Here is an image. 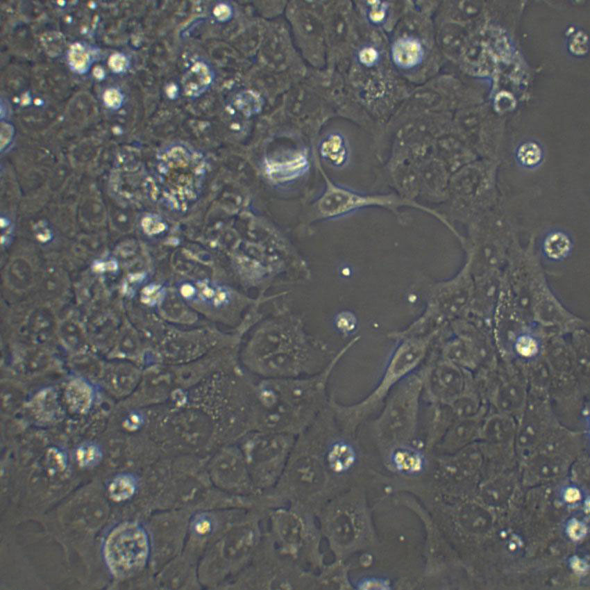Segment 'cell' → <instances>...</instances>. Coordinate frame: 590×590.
Returning a JSON list of instances; mask_svg holds the SVG:
<instances>
[{"mask_svg":"<svg viewBox=\"0 0 590 590\" xmlns=\"http://www.w3.org/2000/svg\"><path fill=\"white\" fill-rule=\"evenodd\" d=\"M353 339L320 372L309 376L265 378L252 392L251 425L258 430L298 436L326 408V386Z\"/></svg>","mask_w":590,"mask_h":590,"instance_id":"obj_1","label":"cell"},{"mask_svg":"<svg viewBox=\"0 0 590 590\" xmlns=\"http://www.w3.org/2000/svg\"><path fill=\"white\" fill-rule=\"evenodd\" d=\"M338 486L325 464L315 425L296 436L284 471L276 485L263 492L270 509L289 503L317 513L338 494Z\"/></svg>","mask_w":590,"mask_h":590,"instance_id":"obj_2","label":"cell"},{"mask_svg":"<svg viewBox=\"0 0 590 590\" xmlns=\"http://www.w3.org/2000/svg\"><path fill=\"white\" fill-rule=\"evenodd\" d=\"M253 352V367L265 378L305 377L324 368L319 345L298 323L278 322L267 329Z\"/></svg>","mask_w":590,"mask_h":590,"instance_id":"obj_3","label":"cell"},{"mask_svg":"<svg viewBox=\"0 0 590 590\" xmlns=\"http://www.w3.org/2000/svg\"><path fill=\"white\" fill-rule=\"evenodd\" d=\"M266 518L267 534L280 552L314 573L323 567V538L314 511L289 503L269 510Z\"/></svg>","mask_w":590,"mask_h":590,"instance_id":"obj_4","label":"cell"},{"mask_svg":"<svg viewBox=\"0 0 590 590\" xmlns=\"http://www.w3.org/2000/svg\"><path fill=\"white\" fill-rule=\"evenodd\" d=\"M323 540L339 560L363 548L370 530L362 495L357 491L340 494L328 500L317 513Z\"/></svg>","mask_w":590,"mask_h":590,"instance_id":"obj_5","label":"cell"},{"mask_svg":"<svg viewBox=\"0 0 590 590\" xmlns=\"http://www.w3.org/2000/svg\"><path fill=\"white\" fill-rule=\"evenodd\" d=\"M158 181L162 200L175 211L187 210L198 199L206 174V161L197 150L181 144L159 155Z\"/></svg>","mask_w":590,"mask_h":590,"instance_id":"obj_6","label":"cell"},{"mask_svg":"<svg viewBox=\"0 0 590 590\" xmlns=\"http://www.w3.org/2000/svg\"><path fill=\"white\" fill-rule=\"evenodd\" d=\"M296 436L258 430L242 452L255 487L263 492L272 489L287 465Z\"/></svg>","mask_w":590,"mask_h":590,"instance_id":"obj_7","label":"cell"},{"mask_svg":"<svg viewBox=\"0 0 590 590\" xmlns=\"http://www.w3.org/2000/svg\"><path fill=\"white\" fill-rule=\"evenodd\" d=\"M428 342V338L423 336H411L403 341L392 355L377 388L355 404L338 405L337 413L342 422L351 428L360 423L391 385L419 364L425 353Z\"/></svg>","mask_w":590,"mask_h":590,"instance_id":"obj_8","label":"cell"},{"mask_svg":"<svg viewBox=\"0 0 590 590\" xmlns=\"http://www.w3.org/2000/svg\"><path fill=\"white\" fill-rule=\"evenodd\" d=\"M253 585L264 589L316 590V573L280 552L266 534L259 544Z\"/></svg>","mask_w":590,"mask_h":590,"instance_id":"obj_9","label":"cell"},{"mask_svg":"<svg viewBox=\"0 0 590 590\" xmlns=\"http://www.w3.org/2000/svg\"><path fill=\"white\" fill-rule=\"evenodd\" d=\"M150 542L139 523L127 522L113 528L106 538L103 554L110 572L116 577H126L138 572L147 562Z\"/></svg>","mask_w":590,"mask_h":590,"instance_id":"obj_10","label":"cell"},{"mask_svg":"<svg viewBox=\"0 0 590 590\" xmlns=\"http://www.w3.org/2000/svg\"><path fill=\"white\" fill-rule=\"evenodd\" d=\"M382 207L398 214L403 207L416 208L431 214L444 222L437 212L418 202L395 194L363 195L339 186L327 180V187L318 201V209L324 218H335L355 210L369 207Z\"/></svg>","mask_w":590,"mask_h":590,"instance_id":"obj_11","label":"cell"},{"mask_svg":"<svg viewBox=\"0 0 590 590\" xmlns=\"http://www.w3.org/2000/svg\"><path fill=\"white\" fill-rule=\"evenodd\" d=\"M559 424L549 395L528 391L525 406L517 420L514 441L521 459H528Z\"/></svg>","mask_w":590,"mask_h":590,"instance_id":"obj_12","label":"cell"},{"mask_svg":"<svg viewBox=\"0 0 590 590\" xmlns=\"http://www.w3.org/2000/svg\"><path fill=\"white\" fill-rule=\"evenodd\" d=\"M528 391L523 373H507L492 379L489 393L492 410L518 420L525 406Z\"/></svg>","mask_w":590,"mask_h":590,"instance_id":"obj_13","label":"cell"},{"mask_svg":"<svg viewBox=\"0 0 590 590\" xmlns=\"http://www.w3.org/2000/svg\"><path fill=\"white\" fill-rule=\"evenodd\" d=\"M469 284L464 276L435 287L431 293L425 311L416 321L422 325L442 316L456 313L466 303Z\"/></svg>","mask_w":590,"mask_h":590,"instance_id":"obj_14","label":"cell"},{"mask_svg":"<svg viewBox=\"0 0 590 590\" xmlns=\"http://www.w3.org/2000/svg\"><path fill=\"white\" fill-rule=\"evenodd\" d=\"M217 475L225 488L239 491L253 492L255 486L242 451L233 447L224 449L217 463Z\"/></svg>","mask_w":590,"mask_h":590,"instance_id":"obj_15","label":"cell"},{"mask_svg":"<svg viewBox=\"0 0 590 590\" xmlns=\"http://www.w3.org/2000/svg\"><path fill=\"white\" fill-rule=\"evenodd\" d=\"M433 382L437 395L446 401L458 398L464 386L462 373L450 363H443L435 368Z\"/></svg>","mask_w":590,"mask_h":590,"instance_id":"obj_16","label":"cell"},{"mask_svg":"<svg viewBox=\"0 0 590 590\" xmlns=\"http://www.w3.org/2000/svg\"><path fill=\"white\" fill-rule=\"evenodd\" d=\"M516 427L514 418L492 410L482 423V432L493 444H504L515 441Z\"/></svg>","mask_w":590,"mask_h":590,"instance_id":"obj_17","label":"cell"},{"mask_svg":"<svg viewBox=\"0 0 590 590\" xmlns=\"http://www.w3.org/2000/svg\"><path fill=\"white\" fill-rule=\"evenodd\" d=\"M213 79L214 73L208 64L196 61L187 69L181 82L185 95L196 97L210 88Z\"/></svg>","mask_w":590,"mask_h":590,"instance_id":"obj_18","label":"cell"},{"mask_svg":"<svg viewBox=\"0 0 590 590\" xmlns=\"http://www.w3.org/2000/svg\"><path fill=\"white\" fill-rule=\"evenodd\" d=\"M392 60L402 69H411L423 60V49L419 40L414 38H403L396 40L391 47Z\"/></svg>","mask_w":590,"mask_h":590,"instance_id":"obj_19","label":"cell"},{"mask_svg":"<svg viewBox=\"0 0 590 590\" xmlns=\"http://www.w3.org/2000/svg\"><path fill=\"white\" fill-rule=\"evenodd\" d=\"M319 152L321 157L336 167L344 165L348 159L349 149L345 138L339 133L328 134L321 142Z\"/></svg>","mask_w":590,"mask_h":590,"instance_id":"obj_20","label":"cell"},{"mask_svg":"<svg viewBox=\"0 0 590 590\" xmlns=\"http://www.w3.org/2000/svg\"><path fill=\"white\" fill-rule=\"evenodd\" d=\"M307 167L306 157L300 154L282 161H269L266 165V171L272 179L283 181L302 175Z\"/></svg>","mask_w":590,"mask_h":590,"instance_id":"obj_21","label":"cell"},{"mask_svg":"<svg viewBox=\"0 0 590 590\" xmlns=\"http://www.w3.org/2000/svg\"><path fill=\"white\" fill-rule=\"evenodd\" d=\"M390 461L398 472L405 475L418 474L423 470L425 465L423 454L409 447L395 449L391 454Z\"/></svg>","mask_w":590,"mask_h":590,"instance_id":"obj_22","label":"cell"},{"mask_svg":"<svg viewBox=\"0 0 590 590\" xmlns=\"http://www.w3.org/2000/svg\"><path fill=\"white\" fill-rule=\"evenodd\" d=\"M573 242L567 233L555 230L546 235L542 243L545 256L553 261H560L571 253Z\"/></svg>","mask_w":590,"mask_h":590,"instance_id":"obj_23","label":"cell"},{"mask_svg":"<svg viewBox=\"0 0 590 590\" xmlns=\"http://www.w3.org/2000/svg\"><path fill=\"white\" fill-rule=\"evenodd\" d=\"M67 401L71 409L79 413L89 410L93 400V390L86 382L76 379L67 388Z\"/></svg>","mask_w":590,"mask_h":590,"instance_id":"obj_24","label":"cell"},{"mask_svg":"<svg viewBox=\"0 0 590 590\" xmlns=\"http://www.w3.org/2000/svg\"><path fill=\"white\" fill-rule=\"evenodd\" d=\"M541 342L534 334L523 331L512 340V349L519 359L526 362L535 361L541 352Z\"/></svg>","mask_w":590,"mask_h":590,"instance_id":"obj_25","label":"cell"},{"mask_svg":"<svg viewBox=\"0 0 590 590\" xmlns=\"http://www.w3.org/2000/svg\"><path fill=\"white\" fill-rule=\"evenodd\" d=\"M348 582L346 568L339 563L328 566L324 564L316 573V589H339L351 587Z\"/></svg>","mask_w":590,"mask_h":590,"instance_id":"obj_26","label":"cell"},{"mask_svg":"<svg viewBox=\"0 0 590 590\" xmlns=\"http://www.w3.org/2000/svg\"><path fill=\"white\" fill-rule=\"evenodd\" d=\"M182 293L187 297L194 298L200 301L219 305L227 301L228 294L225 289L208 283H199L196 286L189 284L182 288Z\"/></svg>","mask_w":590,"mask_h":590,"instance_id":"obj_27","label":"cell"},{"mask_svg":"<svg viewBox=\"0 0 590 590\" xmlns=\"http://www.w3.org/2000/svg\"><path fill=\"white\" fill-rule=\"evenodd\" d=\"M137 490L135 478L130 474H121L115 477L108 486L110 498L115 502H122L130 498Z\"/></svg>","mask_w":590,"mask_h":590,"instance_id":"obj_28","label":"cell"},{"mask_svg":"<svg viewBox=\"0 0 590 590\" xmlns=\"http://www.w3.org/2000/svg\"><path fill=\"white\" fill-rule=\"evenodd\" d=\"M541 147L534 142H526L520 145L516 151L518 163L525 168L532 169L539 166L543 161Z\"/></svg>","mask_w":590,"mask_h":590,"instance_id":"obj_29","label":"cell"},{"mask_svg":"<svg viewBox=\"0 0 590 590\" xmlns=\"http://www.w3.org/2000/svg\"><path fill=\"white\" fill-rule=\"evenodd\" d=\"M75 455L80 467L90 468L96 466L101 461L102 451L96 443H84L77 448Z\"/></svg>","mask_w":590,"mask_h":590,"instance_id":"obj_30","label":"cell"},{"mask_svg":"<svg viewBox=\"0 0 590 590\" xmlns=\"http://www.w3.org/2000/svg\"><path fill=\"white\" fill-rule=\"evenodd\" d=\"M513 479L508 475H500L492 480L487 491L493 504L503 503L512 492Z\"/></svg>","mask_w":590,"mask_h":590,"instance_id":"obj_31","label":"cell"},{"mask_svg":"<svg viewBox=\"0 0 590 590\" xmlns=\"http://www.w3.org/2000/svg\"><path fill=\"white\" fill-rule=\"evenodd\" d=\"M235 104L238 110L249 116L261 110L262 99L257 92L253 90H245L237 95Z\"/></svg>","mask_w":590,"mask_h":590,"instance_id":"obj_32","label":"cell"},{"mask_svg":"<svg viewBox=\"0 0 590 590\" xmlns=\"http://www.w3.org/2000/svg\"><path fill=\"white\" fill-rule=\"evenodd\" d=\"M69 61L75 70L85 72L89 64V56L82 45L74 44L69 51Z\"/></svg>","mask_w":590,"mask_h":590,"instance_id":"obj_33","label":"cell"},{"mask_svg":"<svg viewBox=\"0 0 590 590\" xmlns=\"http://www.w3.org/2000/svg\"><path fill=\"white\" fill-rule=\"evenodd\" d=\"M353 587L357 589H389L390 583L388 580L376 576H362L351 582Z\"/></svg>","mask_w":590,"mask_h":590,"instance_id":"obj_34","label":"cell"},{"mask_svg":"<svg viewBox=\"0 0 590 590\" xmlns=\"http://www.w3.org/2000/svg\"><path fill=\"white\" fill-rule=\"evenodd\" d=\"M366 4V17L369 22L373 24L383 22L387 15L386 5L380 1H369Z\"/></svg>","mask_w":590,"mask_h":590,"instance_id":"obj_35","label":"cell"},{"mask_svg":"<svg viewBox=\"0 0 590 590\" xmlns=\"http://www.w3.org/2000/svg\"><path fill=\"white\" fill-rule=\"evenodd\" d=\"M357 60L367 67L376 65L380 60L379 51L373 46L365 45L357 52Z\"/></svg>","mask_w":590,"mask_h":590,"instance_id":"obj_36","label":"cell"},{"mask_svg":"<svg viewBox=\"0 0 590 590\" xmlns=\"http://www.w3.org/2000/svg\"><path fill=\"white\" fill-rule=\"evenodd\" d=\"M233 7L228 2H220L213 9V15L215 19L221 23L229 22L233 18Z\"/></svg>","mask_w":590,"mask_h":590,"instance_id":"obj_37","label":"cell"},{"mask_svg":"<svg viewBox=\"0 0 590 590\" xmlns=\"http://www.w3.org/2000/svg\"><path fill=\"white\" fill-rule=\"evenodd\" d=\"M588 38L583 32L576 33L570 44V50L575 55H583L587 52Z\"/></svg>","mask_w":590,"mask_h":590,"instance_id":"obj_38","label":"cell"},{"mask_svg":"<svg viewBox=\"0 0 590 590\" xmlns=\"http://www.w3.org/2000/svg\"><path fill=\"white\" fill-rule=\"evenodd\" d=\"M104 101L106 104L113 108H118L122 102V96L116 89H109L105 92Z\"/></svg>","mask_w":590,"mask_h":590,"instance_id":"obj_39","label":"cell"},{"mask_svg":"<svg viewBox=\"0 0 590 590\" xmlns=\"http://www.w3.org/2000/svg\"><path fill=\"white\" fill-rule=\"evenodd\" d=\"M128 64L126 58L120 54H115L110 56L109 59V65L110 68L117 72H119L125 69Z\"/></svg>","mask_w":590,"mask_h":590,"instance_id":"obj_40","label":"cell"},{"mask_svg":"<svg viewBox=\"0 0 590 590\" xmlns=\"http://www.w3.org/2000/svg\"><path fill=\"white\" fill-rule=\"evenodd\" d=\"M143 226L144 230L149 233H156L165 229L164 224L153 217L145 218Z\"/></svg>","mask_w":590,"mask_h":590,"instance_id":"obj_41","label":"cell"},{"mask_svg":"<svg viewBox=\"0 0 590 590\" xmlns=\"http://www.w3.org/2000/svg\"><path fill=\"white\" fill-rule=\"evenodd\" d=\"M213 527V523L210 518L201 519L196 525V529L200 533L209 532Z\"/></svg>","mask_w":590,"mask_h":590,"instance_id":"obj_42","label":"cell"},{"mask_svg":"<svg viewBox=\"0 0 590 590\" xmlns=\"http://www.w3.org/2000/svg\"><path fill=\"white\" fill-rule=\"evenodd\" d=\"M94 76H95L96 77H97V78H101V77L103 76V70H102L101 68H99V67H96V69H94Z\"/></svg>","mask_w":590,"mask_h":590,"instance_id":"obj_43","label":"cell"}]
</instances>
